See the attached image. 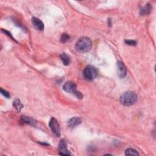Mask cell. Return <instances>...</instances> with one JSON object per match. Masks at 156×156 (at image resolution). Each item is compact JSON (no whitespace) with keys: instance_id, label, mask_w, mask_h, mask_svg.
<instances>
[{"instance_id":"1","label":"cell","mask_w":156,"mask_h":156,"mask_svg":"<svg viewBox=\"0 0 156 156\" xmlns=\"http://www.w3.org/2000/svg\"><path fill=\"white\" fill-rule=\"evenodd\" d=\"M92 42L90 39L83 37L80 38L76 42L75 48L76 50L80 53H87L92 48Z\"/></svg>"},{"instance_id":"2","label":"cell","mask_w":156,"mask_h":156,"mask_svg":"<svg viewBox=\"0 0 156 156\" xmlns=\"http://www.w3.org/2000/svg\"><path fill=\"white\" fill-rule=\"evenodd\" d=\"M120 102L123 105L126 106H130L134 105L138 100V97L136 93L133 92L128 91L125 92L120 96Z\"/></svg>"},{"instance_id":"3","label":"cell","mask_w":156,"mask_h":156,"mask_svg":"<svg viewBox=\"0 0 156 156\" xmlns=\"http://www.w3.org/2000/svg\"><path fill=\"white\" fill-rule=\"evenodd\" d=\"M76 87L77 86L75 82L72 81H68L63 85V89L66 92L75 95L77 98L82 99L83 98V95L81 92L77 91Z\"/></svg>"},{"instance_id":"4","label":"cell","mask_w":156,"mask_h":156,"mask_svg":"<svg viewBox=\"0 0 156 156\" xmlns=\"http://www.w3.org/2000/svg\"><path fill=\"white\" fill-rule=\"evenodd\" d=\"M84 78L87 81H92L98 76V71L96 68L92 65L87 66L82 72Z\"/></svg>"},{"instance_id":"5","label":"cell","mask_w":156,"mask_h":156,"mask_svg":"<svg viewBox=\"0 0 156 156\" xmlns=\"http://www.w3.org/2000/svg\"><path fill=\"white\" fill-rule=\"evenodd\" d=\"M49 126L53 132V133L57 137H59L61 135V131H60V125L59 124L57 120L55 118H52L49 122Z\"/></svg>"},{"instance_id":"6","label":"cell","mask_w":156,"mask_h":156,"mask_svg":"<svg viewBox=\"0 0 156 156\" xmlns=\"http://www.w3.org/2000/svg\"><path fill=\"white\" fill-rule=\"evenodd\" d=\"M59 154L62 155H72L71 152L67 149V143L64 140H61L59 144Z\"/></svg>"},{"instance_id":"7","label":"cell","mask_w":156,"mask_h":156,"mask_svg":"<svg viewBox=\"0 0 156 156\" xmlns=\"http://www.w3.org/2000/svg\"><path fill=\"white\" fill-rule=\"evenodd\" d=\"M118 76L120 78H124L127 75V70L125 64L121 61L117 62Z\"/></svg>"},{"instance_id":"8","label":"cell","mask_w":156,"mask_h":156,"mask_svg":"<svg viewBox=\"0 0 156 156\" xmlns=\"http://www.w3.org/2000/svg\"><path fill=\"white\" fill-rule=\"evenodd\" d=\"M32 23L37 30L43 31L44 29V24L43 22L39 19L37 17H32Z\"/></svg>"},{"instance_id":"9","label":"cell","mask_w":156,"mask_h":156,"mask_svg":"<svg viewBox=\"0 0 156 156\" xmlns=\"http://www.w3.org/2000/svg\"><path fill=\"white\" fill-rule=\"evenodd\" d=\"M81 118L79 117H73L68 121V126L70 128H74L81 123Z\"/></svg>"},{"instance_id":"10","label":"cell","mask_w":156,"mask_h":156,"mask_svg":"<svg viewBox=\"0 0 156 156\" xmlns=\"http://www.w3.org/2000/svg\"><path fill=\"white\" fill-rule=\"evenodd\" d=\"M151 10H152V6L148 3L140 9V15L142 16L147 15L151 13Z\"/></svg>"},{"instance_id":"11","label":"cell","mask_w":156,"mask_h":156,"mask_svg":"<svg viewBox=\"0 0 156 156\" xmlns=\"http://www.w3.org/2000/svg\"><path fill=\"white\" fill-rule=\"evenodd\" d=\"M21 121L25 124H28V125H33V126H35L36 124V121L34 119H32L31 117H28V116H22Z\"/></svg>"},{"instance_id":"12","label":"cell","mask_w":156,"mask_h":156,"mask_svg":"<svg viewBox=\"0 0 156 156\" xmlns=\"http://www.w3.org/2000/svg\"><path fill=\"white\" fill-rule=\"evenodd\" d=\"M60 59L63 63L64 65L67 66L70 65L71 63V58L68 55H67L66 53H62L60 55Z\"/></svg>"},{"instance_id":"13","label":"cell","mask_w":156,"mask_h":156,"mask_svg":"<svg viewBox=\"0 0 156 156\" xmlns=\"http://www.w3.org/2000/svg\"><path fill=\"white\" fill-rule=\"evenodd\" d=\"M13 106L19 112H20L22 110V109L23 107V104L21 102L20 100H19V99H16L13 101Z\"/></svg>"},{"instance_id":"14","label":"cell","mask_w":156,"mask_h":156,"mask_svg":"<svg viewBox=\"0 0 156 156\" xmlns=\"http://www.w3.org/2000/svg\"><path fill=\"white\" fill-rule=\"evenodd\" d=\"M126 155H139L138 152L132 148H128L125 151Z\"/></svg>"},{"instance_id":"15","label":"cell","mask_w":156,"mask_h":156,"mask_svg":"<svg viewBox=\"0 0 156 156\" xmlns=\"http://www.w3.org/2000/svg\"><path fill=\"white\" fill-rule=\"evenodd\" d=\"M70 39V36H69L67 34H63L60 37V42L62 43H66Z\"/></svg>"},{"instance_id":"16","label":"cell","mask_w":156,"mask_h":156,"mask_svg":"<svg viewBox=\"0 0 156 156\" xmlns=\"http://www.w3.org/2000/svg\"><path fill=\"white\" fill-rule=\"evenodd\" d=\"M0 91H1V94H2L3 96H4L6 98H9L10 97V95L9 93L7 92V91L3 90V89H0Z\"/></svg>"},{"instance_id":"17","label":"cell","mask_w":156,"mask_h":156,"mask_svg":"<svg viewBox=\"0 0 156 156\" xmlns=\"http://www.w3.org/2000/svg\"><path fill=\"white\" fill-rule=\"evenodd\" d=\"M125 43L131 46H135L137 45V42L135 40H125Z\"/></svg>"}]
</instances>
